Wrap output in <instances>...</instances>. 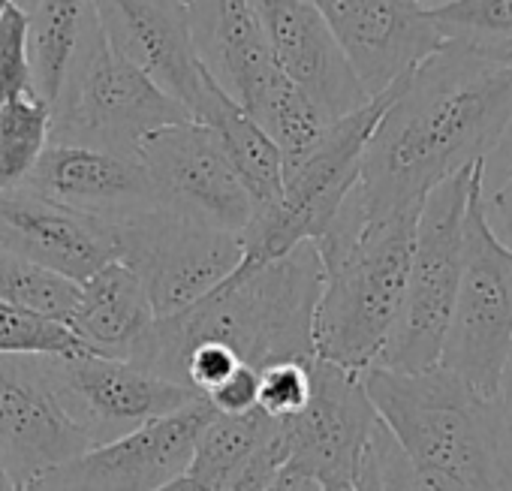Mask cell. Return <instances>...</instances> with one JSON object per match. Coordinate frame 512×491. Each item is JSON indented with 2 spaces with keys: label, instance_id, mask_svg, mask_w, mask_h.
<instances>
[{
  "label": "cell",
  "instance_id": "obj_37",
  "mask_svg": "<svg viewBox=\"0 0 512 491\" xmlns=\"http://www.w3.org/2000/svg\"><path fill=\"white\" fill-rule=\"evenodd\" d=\"M500 398L506 401L509 407V416H512V356L506 362V371H503V380H500Z\"/></svg>",
  "mask_w": 512,
  "mask_h": 491
},
{
  "label": "cell",
  "instance_id": "obj_24",
  "mask_svg": "<svg viewBox=\"0 0 512 491\" xmlns=\"http://www.w3.org/2000/svg\"><path fill=\"white\" fill-rule=\"evenodd\" d=\"M275 428L278 422L260 407L247 413H214L196 437L184 476L199 491H220L275 437Z\"/></svg>",
  "mask_w": 512,
  "mask_h": 491
},
{
  "label": "cell",
  "instance_id": "obj_18",
  "mask_svg": "<svg viewBox=\"0 0 512 491\" xmlns=\"http://www.w3.org/2000/svg\"><path fill=\"white\" fill-rule=\"evenodd\" d=\"M275 64L326 121L362 109L371 97L311 0H253Z\"/></svg>",
  "mask_w": 512,
  "mask_h": 491
},
{
  "label": "cell",
  "instance_id": "obj_15",
  "mask_svg": "<svg viewBox=\"0 0 512 491\" xmlns=\"http://www.w3.org/2000/svg\"><path fill=\"white\" fill-rule=\"evenodd\" d=\"M91 449L58 401L43 356H0V464L19 488Z\"/></svg>",
  "mask_w": 512,
  "mask_h": 491
},
{
  "label": "cell",
  "instance_id": "obj_19",
  "mask_svg": "<svg viewBox=\"0 0 512 491\" xmlns=\"http://www.w3.org/2000/svg\"><path fill=\"white\" fill-rule=\"evenodd\" d=\"M22 187L103 220H118L160 205L157 190L136 157H121L85 145L49 142Z\"/></svg>",
  "mask_w": 512,
  "mask_h": 491
},
{
  "label": "cell",
  "instance_id": "obj_1",
  "mask_svg": "<svg viewBox=\"0 0 512 491\" xmlns=\"http://www.w3.org/2000/svg\"><path fill=\"white\" fill-rule=\"evenodd\" d=\"M509 127L512 73L443 43L395 85L347 202L365 217L422 208L440 181L485 163Z\"/></svg>",
  "mask_w": 512,
  "mask_h": 491
},
{
  "label": "cell",
  "instance_id": "obj_29",
  "mask_svg": "<svg viewBox=\"0 0 512 491\" xmlns=\"http://www.w3.org/2000/svg\"><path fill=\"white\" fill-rule=\"evenodd\" d=\"M16 97H37L34 64L28 43V13L19 0L0 16V103Z\"/></svg>",
  "mask_w": 512,
  "mask_h": 491
},
{
  "label": "cell",
  "instance_id": "obj_20",
  "mask_svg": "<svg viewBox=\"0 0 512 491\" xmlns=\"http://www.w3.org/2000/svg\"><path fill=\"white\" fill-rule=\"evenodd\" d=\"M190 28L202 64L244 112L284 79L253 0H193Z\"/></svg>",
  "mask_w": 512,
  "mask_h": 491
},
{
  "label": "cell",
  "instance_id": "obj_7",
  "mask_svg": "<svg viewBox=\"0 0 512 491\" xmlns=\"http://www.w3.org/2000/svg\"><path fill=\"white\" fill-rule=\"evenodd\" d=\"M479 166L482 163H473L440 181L422 202L401 314L377 359L380 368L425 371L440 362L461 275L464 211Z\"/></svg>",
  "mask_w": 512,
  "mask_h": 491
},
{
  "label": "cell",
  "instance_id": "obj_25",
  "mask_svg": "<svg viewBox=\"0 0 512 491\" xmlns=\"http://www.w3.org/2000/svg\"><path fill=\"white\" fill-rule=\"evenodd\" d=\"M431 19L443 43L512 73V0H443Z\"/></svg>",
  "mask_w": 512,
  "mask_h": 491
},
{
  "label": "cell",
  "instance_id": "obj_6",
  "mask_svg": "<svg viewBox=\"0 0 512 491\" xmlns=\"http://www.w3.org/2000/svg\"><path fill=\"white\" fill-rule=\"evenodd\" d=\"M482 181L485 163L473 172L467 196L461 275L437 365L482 395H500V380L512 356V248L485 220Z\"/></svg>",
  "mask_w": 512,
  "mask_h": 491
},
{
  "label": "cell",
  "instance_id": "obj_32",
  "mask_svg": "<svg viewBox=\"0 0 512 491\" xmlns=\"http://www.w3.org/2000/svg\"><path fill=\"white\" fill-rule=\"evenodd\" d=\"M281 464H284V443H281L278 428H275V437L256 452L220 491H266Z\"/></svg>",
  "mask_w": 512,
  "mask_h": 491
},
{
  "label": "cell",
  "instance_id": "obj_34",
  "mask_svg": "<svg viewBox=\"0 0 512 491\" xmlns=\"http://www.w3.org/2000/svg\"><path fill=\"white\" fill-rule=\"evenodd\" d=\"M482 211H485L491 232L506 244V248H512V166L491 196L482 190Z\"/></svg>",
  "mask_w": 512,
  "mask_h": 491
},
{
  "label": "cell",
  "instance_id": "obj_27",
  "mask_svg": "<svg viewBox=\"0 0 512 491\" xmlns=\"http://www.w3.org/2000/svg\"><path fill=\"white\" fill-rule=\"evenodd\" d=\"M0 302L67 323L79 302V284L25 257L0 251Z\"/></svg>",
  "mask_w": 512,
  "mask_h": 491
},
{
  "label": "cell",
  "instance_id": "obj_38",
  "mask_svg": "<svg viewBox=\"0 0 512 491\" xmlns=\"http://www.w3.org/2000/svg\"><path fill=\"white\" fill-rule=\"evenodd\" d=\"M157 491H199L187 476H178L175 482H169V485H163V488H157Z\"/></svg>",
  "mask_w": 512,
  "mask_h": 491
},
{
  "label": "cell",
  "instance_id": "obj_28",
  "mask_svg": "<svg viewBox=\"0 0 512 491\" xmlns=\"http://www.w3.org/2000/svg\"><path fill=\"white\" fill-rule=\"evenodd\" d=\"M88 347L61 320L0 302V356H85Z\"/></svg>",
  "mask_w": 512,
  "mask_h": 491
},
{
  "label": "cell",
  "instance_id": "obj_3",
  "mask_svg": "<svg viewBox=\"0 0 512 491\" xmlns=\"http://www.w3.org/2000/svg\"><path fill=\"white\" fill-rule=\"evenodd\" d=\"M365 392L383 428L446 491H512V416L452 371L368 368Z\"/></svg>",
  "mask_w": 512,
  "mask_h": 491
},
{
  "label": "cell",
  "instance_id": "obj_42",
  "mask_svg": "<svg viewBox=\"0 0 512 491\" xmlns=\"http://www.w3.org/2000/svg\"><path fill=\"white\" fill-rule=\"evenodd\" d=\"M178 4H184V7H190V4H193V0H178Z\"/></svg>",
  "mask_w": 512,
  "mask_h": 491
},
{
  "label": "cell",
  "instance_id": "obj_5",
  "mask_svg": "<svg viewBox=\"0 0 512 491\" xmlns=\"http://www.w3.org/2000/svg\"><path fill=\"white\" fill-rule=\"evenodd\" d=\"M49 112L52 142L85 145L136 160L151 133L193 121L148 73L112 49L100 28V16Z\"/></svg>",
  "mask_w": 512,
  "mask_h": 491
},
{
  "label": "cell",
  "instance_id": "obj_31",
  "mask_svg": "<svg viewBox=\"0 0 512 491\" xmlns=\"http://www.w3.org/2000/svg\"><path fill=\"white\" fill-rule=\"evenodd\" d=\"M368 458L380 491H446L398 446V440L383 428V422H377L374 428V437L368 443Z\"/></svg>",
  "mask_w": 512,
  "mask_h": 491
},
{
  "label": "cell",
  "instance_id": "obj_23",
  "mask_svg": "<svg viewBox=\"0 0 512 491\" xmlns=\"http://www.w3.org/2000/svg\"><path fill=\"white\" fill-rule=\"evenodd\" d=\"M25 13L34 91L52 109L82 43L97 25V0H34Z\"/></svg>",
  "mask_w": 512,
  "mask_h": 491
},
{
  "label": "cell",
  "instance_id": "obj_12",
  "mask_svg": "<svg viewBox=\"0 0 512 491\" xmlns=\"http://www.w3.org/2000/svg\"><path fill=\"white\" fill-rule=\"evenodd\" d=\"M308 371V404L296 416L278 422L284 464L305 470L320 485L353 482L380 422L365 392V380L362 374L317 356Z\"/></svg>",
  "mask_w": 512,
  "mask_h": 491
},
{
  "label": "cell",
  "instance_id": "obj_4",
  "mask_svg": "<svg viewBox=\"0 0 512 491\" xmlns=\"http://www.w3.org/2000/svg\"><path fill=\"white\" fill-rule=\"evenodd\" d=\"M422 208L365 217L347 199L314 241L323 260V290L314 314L317 359L365 374L377 365L404 302Z\"/></svg>",
  "mask_w": 512,
  "mask_h": 491
},
{
  "label": "cell",
  "instance_id": "obj_13",
  "mask_svg": "<svg viewBox=\"0 0 512 491\" xmlns=\"http://www.w3.org/2000/svg\"><path fill=\"white\" fill-rule=\"evenodd\" d=\"M139 163L163 208L238 235L250 223V196L208 127L181 121L151 133L139 148Z\"/></svg>",
  "mask_w": 512,
  "mask_h": 491
},
{
  "label": "cell",
  "instance_id": "obj_9",
  "mask_svg": "<svg viewBox=\"0 0 512 491\" xmlns=\"http://www.w3.org/2000/svg\"><path fill=\"white\" fill-rule=\"evenodd\" d=\"M112 229L118 263L139 278L157 320L208 296L244 260L238 232L208 226L163 205L118 217Z\"/></svg>",
  "mask_w": 512,
  "mask_h": 491
},
{
  "label": "cell",
  "instance_id": "obj_10",
  "mask_svg": "<svg viewBox=\"0 0 512 491\" xmlns=\"http://www.w3.org/2000/svg\"><path fill=\"white\" fill-rule=\"evenodd\" d=\"M43 365L58 401L88 434L91 446L118 440L199 401L193 389L124 359L94 353L43 356Z\"/></svg>",
  "mask_w": 512,
  "mask_h": 491
},
{
  "label": "cell",
  "instance_id": "obj_35",
  "mask_svg": "<svg viewBox=\"0 0 512 491\" xmlns=\"http://www.w3.org/2000/svg\"><path fill=\"white\" fill-rule=\"evenodd\" d=\"M266 491H323V485L293 464H281Z\"/></svg>",
  "mask_w": 512,
  "mask_h": 491
},
{
  "label": "cell",
  "instance_id": "obj_33",
  "mask_svg": "<svg viewBox=\"0 0 512 491\" xmlns=\"http://www.w3.org/2000/svg\"><path fill=\"white\" fill-rule=\"evenodd\" d=\"M256 386H260V371L238 368L202 401H208L214 413H247L256 407Z\"/></svg>",
  "mask_w": 512,
  "mask_h": 491
},
{
  "label": "cell",
  "instance_id": "obj_17",
  "mask_svg": "<svg viewBox=\"0 0 512 491\" xmlns=\"http://www.w3.org/2000/svg\"><path fill=\"white\" fill-rule=\"evenodd\" d=\"M0 251L46 266L76 284L118 260L112 220L73 211L28 187L0 190Z\"/></svg>",
  "mask_w": 512,
  "mask_h": 491
},
{
  "label": "cell",
  "instance_id": "obj_26",
  "mask_svg": "<svg viewBox=\"0 0 512 491\" xmlns=\"http://www.w3.org/2000/svg\"><path fill=\"white\" fill-rule=\"evenodd\" d=\"M49 142L52 112L40 97L0 103V190L22 187Z\"/></svg>",
  "mask_w": 512,
  "mask_h": 491
},
{
  "label": "cell",
  "instance_id": "obj_41",
  "mask_svg": "<svg viewBox=\"0 0 512 491\" xmlns=\"http://www.w3.org/2000/svg\"><path fill=\"white\" fill-rule=\"evenodd\" d=\"M10 4H13V0H0V16H4V10H7Z\"/></svg>",
  "mask_w": 512,
  "mask_h": 491
},
{
  "label": "cell",
  "instance_id": "obj_36",
  "mask_svg": "<svg viewBox=\"0 0 512 491\" xmlns=\"http://www.w3.org/2000/svg\"><path fill=\"white\" fill-rule=\"evenodd\" d=\"M356 488H359V491H380V488H377V476H374V467H371L368 452H365L362 467H359V473H356Z\"/></svg>",
  "mask_w": 512,
  "mask_h": 491
},
{
  "label": "cell",
  "instance_id": "obj_11",
  "mask_svg": "<svg viewBox=\"0 0 512 491\" xmlns=\"http://www.w3.org/2000/svg\"><path fill=\"white\" fill-rule=\"evenodd\" d=\"M211 416V404L199 398L118 440L85 449L22 491H157L184 476L196 437Z\"/></svg>",
  "mask_w": 512,
  "mask_h": 491
},
{
  "label": "cell",
  "instance_id": "obj_16",
  "mask_svg": "<svg viewBox=\"0 0 512 491\" xmlns=\"http://www.w3.org/2000/svg\"><path fill=\"white\" fill-rule=\"evenodd\" d=\"M97 16L112 49L148 73L193 118L217 79L196 52L190 7L178 0H97Z\"/></svg>",
  "mask_w": 512,
  "mask_h": 491
},
{
  "label": "cell",
  "instance_id": "obj_14",
  "mask_svg": "<svg viewBox=\"0 0 512 491\" xmlns=\"http://www.w3.org/2000/svg\"><path fill=\"white\" fill-rule=\"evenodd\" d=\"M335 34L368 97L395 88L443 37L431 10L443 0H311Z\"/></svg>",
  "mask_w": 512,
  "mask_h": 491
},
{
  "label": "cell",
  "instance_id": "obj_30",
  "mask_svg": "<svg viewBox=\"0 0 512 491\" xmlns=\"http://www.w3.org/2000/svg\"><path fill=\"white\" fill-rule=\"evenodd\" d=\"M308 362H275L260 371V386H256V407L275 422L296 416L311 395V371Z\"/></svg>",
  "mask_w": 512,
  "mask_h": 491
},
{
  "label": "cell",
  "instance_id": "obj_2",
  "mask_svg": "<svg viewBox=\"0 0 512 491\" xmlns=\"http://www.w3.org/2000/svg\"><path fill=\"white\" fill-rule=\"evenodd\" d=\"M320 290L323 260L314 241L269 263H241L208 296L157 320L136 365L175 383L178 359L196 344H217L253 371L293 359L308 362L317 356Z\"/></svg>",
  "mask_w": 512,
  "mask_h": 491
},
{
  "label": "cell",
  "instance_id": "obj_21",
  "mask_svg": "<svg viewBox=\"0 0 512 491\" xmlns=\"http://www.w3.org/2000/svg\"><path fill=\"white\" fill-rule=\"evenodd\" d=\"M157 317L145 287L124 263H109L79 284L67 326L94 356L136 362Z\"/></svg>",
  "mask_w": 512,
  "mask_h": 491
},
{
  "label": "cell",
  "instance_id": "obj_8",
  "mask_svg": "<svg viewBox=\"0 0 512 491\" xmlns=\"http://www.w3.org/2000/svg\"><path fill=\"white\" fill-rule=\"evenodd\" d=\"M392 91L395 88L371 97L353 115L332 121L305 157L284 166L278 205L266 214L250 217L241 232V263H269L275 257H284L302 241H317L329 229L359 181L365 145L383 109L389 106Z\"/></svg>",
  "mask_w": 512,
  "mask_h": 491
},
{
  "label": "cell",
  "instance_id": "obj_39",
  "mask_svg": "<svg viewBox=\"0 0 512 491\" xmlns=\"http://www.w3.org/2000/svg\"><path fill=\"white\" fill-rule=\"evenodd\" d=\"M0 491H22V488L13 482V476L4 470V464H0Z\"/></svg>",
  "mask_w": 512,
  "mask_h": 491
},
{
  "label": "cell",
  "instance_id": "obj_22",
  "mask_svg": "<svg viewBox=\"0 0 512 491\" xmlns=\"http://www.w3.org/2000/svg\"><path fill=\"white\" fill-rule=\"evenodd\" d=\"M193 121L208 127L226 154L229 166L235 169L238 181L244 184L253 214H266L278 205L284 187V157L278 145L266 136V130L256 124L217 82L202 97Z\"/></svg>",
  "mask_w": 512,
  "mask_h": 491
},
{
  "label": "cell",
  "instance_id": "obj_40",
  "mask_svg": "<svg viewBox=\"0 0 512 491\" xmlns=\"http://www.w3.org/2000/svg\"><path fill=\"white\" fill-rule=\"evenodd\" d=\"M323 491H359V488L353 479V482H329V485H323Z\"/></svg>",
  "mask_w": 512,
  "mask_h": 491
}]
</instances>
